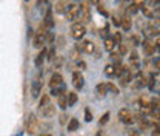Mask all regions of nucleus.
<instances>
[{"mask_svg": "<svg viewBox=\"0 0 160 136\" xmlns=\"http://www.w3.org/2000/svg\"><path fill=\"white\" fill-rule=\"evenodd\" d=\"M79 121L76 119V117H72L69 122H68V132H76L77 128H79Z\"/></svg>", "mask_w": 160, "mask_h": 136, "instance_id": "12", "label": "nucleus"}, {"mask_svg": "<svg viewBox=\"0 0 160 136\" xmlns=\"http://www.w3.org/2000/svg\"><path fill=\"white\" fill-rule=\"evenodd\" d=\"M57 42H59V45H57L59 48H63V46H65V39H63L62 36L59 37V40H57Z\"/></svg>", "mask_w": 160, "mask_h": 136, "instance_id": "31", "label": "nucleus"}, {"mask_svg": "<svg viewBox=\"0 0 160 136\" xmlns=\"http://www.w3.org/2000/svg\"><path fill=\"white\" fill-rule=\"evenodd\" d=\"M112 22H114V25L122 26V19H120V17H112Z\"/></svg>", "mask_w": 160, "mask_h": 136, "instance_id": "30", "label": "nucleus"}, {"mask_svg": "<svg viewBox=\"0 0 160 136\" xmlns=\"http://www.w3.org/2000/svg\"><path fill=\"white\" fill-rule=\"evenodd\" d=\"M39 112H40V116L42 117H46V119L54 117V115H56V105L48 104V105H45V107H40Z\"/></svg>", "mask_w": 160, "mask_h": 136, "instance_id": "4", "label": "nucleus"}, {"mask_svg": "<svg viewBox=\"0 0 160 136\" xmlns=\"http://www.w3.org/2000/svg\"><path fill=\"white\" fill-rule=\"evenodd\" d=\"M62 84H63L62 74H60V73H54V74L51 76V80H49V87H51V88H59Z\"/></svg>", "mask_w": 160, "mask_h": 136, "instance_id": "9", "label": "nucleus"}, {"mask_svg": "<svg viewBox=\"0 0 160 136\" xmlns=\"http://www.w3.org/2000/svg\"><path fill=\"white\" fill-rule=\"evenodd\" d=\"M72 85H74L77 90L83 88V85H85V79H83V76H82L80 71H74V73H72Z\"/></svg>", "mask_w": 160, "mask_h": 136, "instance_id": "8", "label": "nucleus"}, {"mask_svg": "<svg viewBox=\"0 0 160 136\" xmlns=\"http://www.w3.org/2000/svg\"><path fill=\"white\" fill-rule=\"evenodd\" d=\"M106 87H108V91H111V93H114V95H119V87H117V85H114V84L108 82V84H106Z\"/></svg>", "mask_w": 160, "mask_h": 136, "instance_id": "21", "label": "nucleus"}, {"mask_svg": "<svg viewBox=\"0 0 160 136\" xmlns=\"http://www.w3.org/2000/svg\"><path fill=\"white\" fill-rule=\"evenodd\" d=\"M85 34H86V30H85V25L82 22H77V23H74L71 26V36L76 40H80Z\"/></svg>", "mask_w": 160, "mask_h": 136, "instance_id": "2", "label": "nucleus"}, {"mask_svg": "<svg viewBox=\"0 0 160 136\" xmlns=\"http://www.w3.org/2000/svg\"><path fill=\"white\" fill-rule=\"evenodd\" d=\"M96 91H97V95L100 97L105 96L106 95V91H108V87H106V84H99L97 87H96Z\"/></svg>", "mask_w": 160, "mask_h": 136, "instance_id": "13", "label": "nucleus"}, {"mask_svg": "<svg viewBox=\"0 0 160 136\" xmlns=\"http://www.w3.org/2000/svg\"><path fill=\"white\" fill-rule=\"evenodd\" d=\"M54 54H56V50H54V48H51V50L48 51V59H49V60H52V59H54Z\"/></svg>", "mask_w": 160, "mask_h": 136, "instance_id": "28", "label": "nucleus"}, {"mask_svg": "<svg viewBox=\"0 0 160 136\" xmlns=\"http://www.w3.org/2000/svg\"><path fill=\"white\" fill-rule=\"evenodd\" d=\"M156 130L160 133V122H157V124H156Z\"/></svg>", "mask_w": 160, "mask_h": 136, "instance_id": "40", "label": "nucleus"}, {"mask_svg": "<svg viewBox=\"0 0 160 136\" xmlns=\"http://www.w3.org/2000/svg\"><path fill=\"white\" fill-rule=\"evenodd\" d=\"M46 54H48V53H46V50H42L39 54H37V57H36V67H42V63H43L45 57H48Z\"/></svg>", "mask_w": 160, "mask_h": 136, "instance_id": "11", "label": "nucleus"}, {"mask_svg": "<svg viewBox=\"0 0 160 136\" xmlns=\"http://www.w3.org/2000/svg\"><path fill=\"white\" fill-rule=\"evenodd\" d=\"M48 0H39V5H42V3H46Z\"/></svg>", "mask_w": 160, "mask_h": 136, "instance_id": "41", "label": "nucleus"}, {"mask_svg": "<svg viewBox=\"0 0 160 136\" xmlns=\"http://www.w3.org/2000/svg\"><path fill=\"white\" fill-rule=\"evenodd\" d=\"M62 62H63V60H62V57H57V60H54V65H56V68H59L60 65H62Z\"/></svg>", "mask_w": 160, "mask_h": 136, "instance_id": "33", "label": "nucleus"}, {"mask_svg": "<svg viewBox=\"0 0 160 136\" xmlns=\"http://www.w3.org/2000/svg\"><path fill=\"white\" fill-rule=\"evenodd\" d=\"M26 2H29V0H26Z\"/></svg>", "mask_w": 160, "mask_h": 136, "instance_id": "48", "label": "nucleus"}, {"mask_svg": "<svg viewBox=\"0 0 160 136\" xmlns=\"http://www.w3.org/2000/svg\"><path fill=\"white\" fill-rule=\"evenodd\" d=\"M111 57L116 62H120V53H111Z\"/></svg>", "mask_w": 160, "mask_h": 136, "instance_id": "29", "label": "nucleus"}, {"mask_svg": "<svg viewBox=\"0 0 160 136\" xmlns=\"http://www.w3.org/2000/svg\"><path fill=\"white\" fill-rule=\"evenodd\" d=\"M85 119H86L88 122H91V121H92V115H91L89 108H86V110H85Z\"/></svg>", "mask_w": 160, "mask_h": 136, "instance_id": "27", "label": "nucleus"}, {"mask_svg": "<svg viewBox=\"0 0 160 136\" xmlns=\"http://www.w3.org/2000/svg\"><path fill=\"white\" fill-rule=\"evenodd\" d=\"M60 122H62V124L66 122V115H62V116H60Z\"/></svg>", "mask_w": 160, "mask_h": 136, "instance_id": "37", "label": "nucleus"}, {"mask_svg": "<svg viewBox=\"0 0 160 136\" xmlns=\"http://www.w3.org/2000/svg\"><path fill=\"white\" fill-rule=\"evenodd\" d=\"M79 13H80V5H76V3H69L68 5V9H66V17H68V20L79 19Z\"/></svg>", "mask_w": 160, "mask_h": 136, "instance_id": "3", "label": "nucleus"}, {"mask_svg": "<svg viewBox=\"0 0 160 136\" xmlns=\"http://www.w3.org/2000/svg\"><path fill=\"white\" fill-rule=\"evenodd\" d=\"M71 2H74V0H71Z\"/></svg>", "mask_w": 160, "mask_h": 136, "instance_id": "47", "label": "nucleus"}, {"mask_svg": "<svg viewBox=\"0 0 160 136\" xmlns=\"http://www.w3.org/2000/svg\"><path fill=\"white\" fill-rule=\"evenodd\" d=\"M42 136H51V135H42Z\"/></svg>", "mask_w": 160, "mask_h": 136, "instance_id": "45", "label": "nucleus"}, {"mask_svg": "<svg viewBox=\"0 0 160 136\" xmlns=\"http://www.w3.org/2000/svg\"><path fill=\"white\" fill-rule=\"evenodd\" d=\"M96 136H103V133H102V132H99V133H97Z\"/></svg>", "mask_w": 160, "mask_h": 136, "instance_id": "44", "label": "nucleus"}, {"mask_svg": "<svg viewBox=\"0 0 160 136\" xmlns=\"http://www.w3.org/2000/svg\"><path fill=\"white\" fill-rule=\"evenodd\" d=\"M132 3H136L137 6H143V3H145V0H134Z\"/></svg>", "mask_w": 160, "mask_h": 136, "instance_id": "34", "label": "nucleus"}, {"mask_svg": "<svg viewBox=\"0 0 160 136\" xmlns=\"http://www.w3.org/2000/svg\"><path fill=\"white\" fill-rule=\"evenodd\" d=\"M43 23L51 30L52 26H54V20H52V11H51V8L46 11V16H45V20H43Z\"/></svg>", "mask_w": 160, "mask_h": 136, "instance_id": "10", "label": "nucleus"}, {"mask_svg": "<svg viewBox=\"0 0 160 136\" xmlns=\"http://www.w3.org/2000/svg\"><path fill=\"white\" fill-rule=\"evenodd\" d=\"M91 19V13H89V6L88 5H80V13H79V20L85 25V23H88Z\"/></svg>", "mask_w": 160, "mask_h": 136, "instance_id": "5", "label": "nucleus"}, {"mask_svg": "<svg viewBox=\"0 0 160 136\" xmlns=\"http://www.w3.org/2000/svg\"><path fill=\"white\" fill-rule=\"evenodd\" d=\"M154 67H156V68H159V70H160V60H154Z\"/></svg>", "mask_w": 160, "mask_h": 136, "instance_id": "38", "label": "nucleus"}, {"mask_svg": "<svg viewBox=\"0 0 160 136\" xmlns=\"http://www.w3.org/2000/svg\"><path fill=\"white\" fill-rule=\"evenodd\" d=\"M114 40H116L117 43H120V42H122V34H120V33H116V34H114Z\"/></svg>", "mask_w": 160, "mask_h": 136, "instance_id": "32", "label": "nucleus"}, {"mask_svg": "<svg viewBox=\"0 0 160 136\" xmlns=\"http://www.w3.org/2000/svg\"><path fill=\"white\" fill-rule=\"evenodd\" d=\"M77 50H79V51H85V53H88V54H92L94 50H96V46H94V43H92L91 40H83L82 43L77 45Z\"/></svg>", "mask_w": 160, "mask_h": 136, "instance_id": "7", "label": "nucleus"}, {"mask_svg": "<svg viewBox=\"0 0 160 136\" xmlns=\"http://www.w3.org/2000/svg\"><path fill=\"white\" fill-rule=\"evenodd\" d=\"M157 2H159V3H160V0H157Z\"/></svg>", "mask_w": 160, "mask_h": 136, "instance_id": "46", "label": "nucleus"}, {"mask_svg": "<svg viewBox=\"0 0 160 136\" xmlns=\"http://www.w3.org/2000/svg\"><path fill=\"white\" fill-rule=\"evenodd\" d=\"M131 19L129 17H122V28L125 30V31H129L131 30Z\"/></svg>", "mask_w": 160, "mask_h": 136, "instance_id": "15", "label": "nucleus"}, {"mask_svg": "<svg viewBox=\"0 0 160 136\" xmlns=\"http://www.w3.org/2000/svg\"><path fill=\"white\" fill-rule=\"evenodd\" d=\"M131 40H132L134 45H140V43H142V37L137 36V34H132V36H131Z\"/></svg>", "mask_w": 160, "mask_h": 136, "instance_id": "25", "label": "nucleus"}, {"mask_svg": "<svg viewBox=\"0 0 160 136\" xmlns=\"http://www.w3.org/2000/svg\"><path fill=\"white\" fill-rule=\"evenodd\" d=\"M49 104V96L48 95H43L42 99H40V107H45V105H48Z\"/></svg>", "mask_w": 160, "mask_h": 136, "instance_id": "24", "label": "nucleus"}, {"mask_svg": "<svg viewBox=\"0 0 160 136\" xmlns=\"http://www.w3.org/2000/svg\"><path fill=\"white\" fill-rule=\"evenodd\" d=\"M105 74L106 76H114L116 74V65H111V63L106 65L105 67Z\"/></svg>", "mask_w": 160, "mask_h": 136, "instance_id": "18", "label": "nucleus"}, {"mask_svg": "<svg viewBox=\"0 0 160 136\" xmlns=\"http://www.w3.org/2000/svg\"><path fill=\"white\" fill-rule=\"evenodd\" d=\"M89 2H91V3H97L99 0H89Z\"/></svg>", "mask_w": 160, "mask_h": 136, "instance_id": "43", "label": "nucleus"}, {"mask_svg": "<svg viewBox=\"0 0 160 136\" xmlns=\"http://www.w3.org/2000/svg\"><path fill=\"white\" fill-rule=\"evenodd\" d=\"M39 128V124H37V117L34 116L32 113H29L26 116V121H25V130L28 135H34Z\"/></svg>", "mask_w": 160, "mask_h": 136, "instance_id": "1", "label": "nucleus"}, {"mask_svg": "<svg viewBox=\"0 0 160 136\" xmlns=\"http://www.w3.org/2000/svg\"><path fill=\"white\" fill-rule=\"evenodd\" d=\"M114 45H116V40H114V37H112V39H109V37H106V39H105V50L112 51Z\"/></svg>", "mask_w": 160, "mask_h": 136, "instance_id": "16", "label": "nucleus"}, {"mask_svg": "<svg viewBox=\"0 0 160 136\" xmlns=\"http://www.w3.org/2000/svg\"><path fill=\"white\" fill-rule=\"evenodd\" d=\"M137 11H139V6H137L136 3H132V5L128 8V13H131V14H136Z\"/></svg>", "mask_w": 160, "mask_h": 136, "instance_id": "26", "label": "nucleus"}, {"mask_svg": "<svg viewBox=\"0 0 160 136\" xmlns=\"http://www.w3.org/2000/svg\"><path fill=\"white\" fill-rule=\"evenodd\" d=\"M125 73H126V68H125L123 65H120V63H119V65H116V74H117V76H120V78H122Z\"/></svg>", "mask_w": 160, "mask_h": 136, "instance_id": "22", "label": "nucleus"}, {"mask_svg": "<svg viewBox=\"0 0 160 136\" xmlns=\"http://www.w3.org/2000/svg\"><path fill=\"white\" fill-rule=\"evenodd\" d=\"M120 54H126V46L125 45H120Z\"/></svg>", "mask_w": 160, "mask_h": 136, "instance_id": "35", "label": "nucleus"}, {"mask_svg": "<svg viewBox=\"0 0 160 136\" xmlns=\"http://www.w3.org/2000/svg\"><path fill=\"white\" fill-rule=\"evenodd\" d=\"M79 67L82 68V70H85V67H86V65H85V62H79Z\"/></svg>", "mask_w": 160, "mask_h": 136, "instance_id": "39", "label": "nucleus"}, {"mask_svg": "<svg viewBox=\"0 0 160 136\" xmlns=\"http://www.w3.org/2000/svg\"><path fill=\"white\" fill-rule=\"evenodd\" d=\"M119 119L123 124H132L134 122V117H132V113L129 112V108H122L119 112Z\"/></svg>", "mask_w": 160, "mask_h": 136, "instance_id": "6", "label": "nucleus"}, {"mask_svg": "<svg viewBox=\"0 0 160 136\" xmlns=\"http://www.w3.org/2000/svg\"><path fill=\"white\" fill-rule=\"evenodd\" d=\"M40 88H42L40 82H39V80H36V82H34V85H32V96H34V97H37V96H39Z\"/></svg>", "mask_w": 160, "mask_h": 136, "instance_id": "19", "label": "nucleus"}, {"mask_svg": "<svg viewBox=\"0 0 160 136\" xmlns=\"http://www.w3.org/2000/svg\"><path fill=\"white\" fill-rule=\"evenodd\" d=\"M106 34H108V28L105 26V28H102V36H103V37H106Z\"/></svg>", "mask_w": 160, "mask_h": 136, "instance_id": "36", "label": "nucleus"}, {"mask_svg": "<svg viewBox=\"0 0 160 136\" xmlns=\"http://www.w3.org/2000/svg\"><path fill=\"white\" fill-rule=\"evenodd\" d=\"M68 102H69V107H72V105H76V102H77V95L76 93H68Z\"/></svg>", "mask_w": 160, "mask_h": 136, "instance_id": "20", "label": "nucleus"}, {"mask_svg": "<svg viewBox=\"0 0 160 136\" xmlns=\"http://www.w3.org/2000/svg\"><path fill=\"white\" fill-rule=\"evenodd\" d=\"M66 9H68V5L65 2L60 0L59 3H56V13H66Z\"/></svg>", "mask_w": 160, "mask_h": 136, "instance_id": "17", "label": "nucleus"}, {"mask_svg": "<svg viewBox=\"0 0 160 136\" xmlns=\"http://www.w3.org/2000/svg\"><path fill=\"white\" fill-rule=\"evenodd\" d=\"M143 46H145V51H146V54H148V56H151V54L154 53V50H156V46H157V45H154V43H149V42H145V43H143Z\"/></svg>", "mask_w": 160, "mask_h": 136, "instance_id": "14", "label": "nucleus"}, {"mask_svg": "<svg viewBox=\"0 0 160 136\" xmlns=\"http://www.w3.org/2000/svg\"><path fill=\"white\" fill-rule=\"evenodd\" d=\"M108 121H109V112H106V113H105V115H103V116L100 117L99 124H100V125H105V124H106V122H108Z\"/></svg>", "mask_w": 160, "mask_h": 136, "instance_id": "23", "label": "nucleus"}, {"mask_svg": "<svg viewBox=\"0 0 160 136\" xmlns=\"http://www.w3.org/2000/svg\"><path fill=\"white\" fill-rule=\"evenodd\" d=\"M129 136H139V135H137L136 132H132V133H131V135H129Z\"/></svg>", "mask_w": 160, "mask_h": 136, "instance_id": "42", "label": "nucleus"}]
</instances>
